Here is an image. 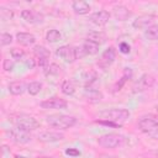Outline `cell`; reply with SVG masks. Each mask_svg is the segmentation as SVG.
Masks as SVG:
<instances>
[{
    "instance_id": "obj_24",
    "label": "cell",
    "mask_w": 158,
    "mask_h": 158,
    "mask_svg": "<svg viewBox=\"0 0 158 158\" xmlns=\"http://www.w3.org/2000/svg\"><path fill=\"white\" fill-rule=\"evenodd\" d=\"M144 36L149 41H156L158 40V23H153L149 26L147 30H144Z\"/></svg>"
},
{
    "instance_id": "obj_26",
    "label": "cell",
    "mask_w": 158,
    "mask_h": 158,
    "mask_svg": "<svg viewBox=\"0 0 158 158\" xmlns=\"http://www.w3.org/2000/svg\"><path fill=\"white\" fill-rule=\"evenodd\" d=\"M60 38H62V35L58 30H49L46 35V40L49 43H56V42L60 41Z\"/></svg>"
},
{
    "instance_id": "obj_20",
    "label": "cell",
    "mask_w": 158,
    "mask_h": 158,
    "mask_svg": "<svg viewBox=\"0 0 158 158\" xmlns=\"http://www.w3.org/2000/svg\"><path fill=\"white\" fill-rule=\"evenodd\" d=\"M83 49H84V52H85V54L86 56H94V54H96L98 52H99V44L98 43H95V42H93V41H89V40H86L84 43H83Z\"/></svg>"
},
{
    "instance_id": "obj_4",
    "label": "cell",
    "mask_w": 158,
    "mask_h": 158,
    "mask_svg": "<svg viewBox=\"0 0 158 158\" xmlns=\"http://www.w3.org/2000/svg\"><path fill=\"white\" fill-rule=\"evenodd\" d=\"M12 122H14L15 127L21 128V130L27 131V132L33 131V130L38 128V126H40L38 121H37L33 116L27 115V114H20V115L14 116Z\"/></svg>"
},
{
    "instance_id": "obj_38",
    "label": "cell",
    "mask_w": 158,
    "mask_h": 158,
    "mask_svg": "<svg viewBox=\"0 0 158 158\" xmlns=\"http://www.w3.org/2000/svg\"><path fill=\"white\" fill-rule=\"evenodd\" d=\"M156 109H157V112H158V106H157V107H156Z\"/></svg>"
},
{
    "instance_id": "obj_9",
    "label": "cell",
    "mask_w": 158,
    "mask_h": 158,
    "mask_svg": "<svg viewBox=\"0 0 158 158\" xmlns=\"http://www.w3.org/2000/svg\"><path fill=\"white\" fill-rule=\"evenodd\" d=\"M115 58H116L115 48L114 47H109L102 52V54H101V57H100V59L98 62V65L100 68H102V69H106L107 67H110L115 62Z\"/></svg>"
},
{
    "instance_id": "obj_3",
    "label": "cell",
    "mask_w": 158,
    "mask_h": 158,
    "mask_svg": "<svg viewBox=\"0 0 158 158\" xmlns=\"http://www.w3.org/2000/svg\"><path fill=\"white\" fill-rule=\"evenodd\" d=\"M98 143L104 148H118L125 146L127 143V139L120 133H106L98 138Z\"/></svg>"
},
{
    "instance_id": "obj_21",
    "label": "cell",
    "mask_w": 158,
    "mask_h": 158,
    "mask_svg": "<svg viewBox=\"0 0 158 158\" xmlns=\"http://www.w3.org/2000/svg\"><path fill=\"white\" fill-rule=\"evenodd\" d=\"M88 40L93 41V42H95L100 46L106 41V35L101 31H91V32L88 33Z\"/></svg>"
},
{
    "instance_id": "obj_5",
    "label": "cell",
    "mask_w": 158,
    "mask_h": 158,
    "mask_svg": "<svg viewBox=\"0 0 158 158\" xmlns=\"http://www.w3.org/2000/svg\"><path fill=\"white\" fill-rule=\"evenodd\" d=\"M105 120H110L115 123L122 125L130 118V111L127 109H110L101 114Z\"/></svg>"
},
{
    "instance_id": "obj_2",
    "label": "cell",
    "mask_w": 158,
    "mask_h": 158,
    "mask_svg": "<svg viewBox=\"0 0 158 158\" xmlns=\"http://www.w3.org/2000/svg\"><path fill=\"white\" fill-rule=\"evenodd\" d=\"M47 123L58 130H68L77 123V117L70 115H62V114H53L47 116Z\"/></svg>"
},
{
    "instance_id": "obj_13",
    "label": "cell",
    "mask_w": 158,
    "mask_h": 158,
    "mask_svg": "<svg viewBox=\"0 0 158 158\" xmlns=\"http://www.w3.org/2000/svg\"><path fill=\"white\" fill-rule=\"evenodd\" d=\"M154 16L153 15H142V16H138L133 22H132V26L133 28L136 30H147L149 26L153 25V21H154Z\"/></svg>"
},
{
    "instance_id": "obj_37",
    "label": "cell",
    "mask_w": 158,
    "mask_h": 158,
    "mask_svg": "<svg viewBox=\"0 0 158 158\" xmlns=\"http://www.w3.org/2000/svg\"><path fill=\"white\" fill-rule=\"evenodd\" d=\"M16 158H25V157H19V156H17V157H16Z\"/></svg>"
},
{
    "instance_id": "obj_7",
    "label": "cell",
    "mask_w": 158,
    "mask_h": 158,
    "mask_svg": "<svg viewBox=\"0 0 158 158\" xmlns=\"http://www.w3.org/2000/svg\"><path fill=\"white\" fill-rule=\"evenodd\" d=\"M56 54L59 58H62L64 62H67V63H73V62H75L78 59L77 58L75 47H72V46H68V44L58 47L57 51H56Z\"/></svg>"
},
{
    "instance_id": "obj_23",
    "label": "cell",
    "mask_w": 158,
    "mask_h": 158,
    "mask_svg": "<svg viewBox=\"0 0 158 158\" xmlns=\"http://www.w3.org/2000/svg\"><path fill=\"white\" fill-rule=\"evenodd\" d=\"M33 54L38 59H49L51 52L44 46H35L33 47Z\"/></svg>"
},
{
    "instance_id": "obj_12",
    "label": "cell",
    "mask_w": 158,
    "mask_h": 158,
    "mask_svg": "<svg viewBox=\"0 0 158 158\" xmlns=\"http://www.w3.org/2000/svg\"><path fill=\"white\" fill-rule=\"evenodd\" d=\"M110 17H111V14L109 11H106V10H99V11L93 12L89 16V20L94 25H96V26H104V25H106L109 22Z\"/></svg>"
},
{
    "instance_id": "obj_1",
    "label": "cell",
    "mask_w": 158,
    "mask_h": 158,
    "mask_svg": "<svg viewBox=\"0 0 158 158\" xmlns=\"http://www.w3.org/2000/svg\"><path fill=\"white\" fill-rule=\"evenodd\" d=\"M138 128L148 137L158 141V120L153 115H144L138 120Z\"/></svg>"
},
{
    "instance_id": "obj_25",
    "label": "cell",
    "mask_w": 158,
    "mask_h": 158,
    "mask_svg": "<svg viewBox=\"0 0 158 158\" xmlns=\"http://www.w3.org/2000/svg\"><path fill=\"white\" fill-rule=\"evenodd\" d=\"M60 89H62V93L64 95H68V96H70V95H73L75 93V85H74V83L72 80H64L62 83Z\"/></svg>"
},
{
    "instance_id": "obj_17",
    "label": "cell",
    "mask_w": 158,
    "mask_h": 158,
    "mask_svg": "<svg viewBox=\"0 0 158 158\" xmlns=\"http://www.w3.org/2000/svg\"><path fill=\"white\" fill-rule=\"evenodd\" d=\"M16 41L22 46H32L36 42V37L28 32H17Z\"/></svg>"
},
{
    "instance_id": "obj_19",
    "label": "cell",
    "mask_w": 158,
    "mask_h": 158,
    "mask_svg": "<svg viewBox=\"0 0 158 158\" xmlns=\"http://www.w3.org/2000/svg\"><path fill=\"white\" fill-rule=\"evenodd\" d=\"M27 90V85L23 81H12L9 84V91L12 95H22Z\"/></svg>"
},
{
    "instance_id": "obj_10",
    "label": "cell",
    "mask_w": 158,
    "mask_h": 158,
    "mask_svg": "<svg viewBox=\"0 0 158 158\" xmlns=\"http://www.w3.org/2000/svg\"><path fill=\"white\" fill-rule=\"evenodd\" d=\"M37 138L44 143H54V142H59L64 139V135L59 131H43L38 133Z\"/></svg>"
},
{
    "instance_id": "obj_27",
    "label": "cell",
    "mask_w": 158,
    "mask_h": 158,
    "mask_svg": "<svg viewBox=\"0 0 158 158\" xmlns=\"http://www.w3.org/2000/svg\"><path fill=\"white\" fill-rule=\"evenodd\" d=\"M96 78H98V75H96V73H95L94 70H89V72H86V73L84 74V77H83L85 88L90 86V85L96 80Z\"/></svg>"
},
{
    "instance_id": "obj_15",
    "label": "cell",
    "mask_w": 158,
    "mask_h": 158,
    "mask_svg": "<svg viewBox=\"0 0 158 158\" xmlns=\"http://www.w3.org/2000/svg\"><path fill=\"white\" fill-rule=\"evenodd\" d=\"M112 15L118 21H126V20H128L131 17L132 12L128 10V7H126L123 5H116L112 9Z\"/></svg>"
},
{
    "instance_id": "obj_29",
    "label": "cell",
    "mask_w": 158,
    "mask_h": 158,
    "mask_svg": "<svg viewBox=\"0 0 158 158\" xmlns=\"http://www.w3.org/2000/svg\"><path fill=\"white\" fill-rule=\"evenodd\" d=\"M41 90H42V83L40 81H31L27 85V91L30 93V95H37Z\"/></svg>"
},
{
    "instance_id": "obj_6",
    "label": "cell",
    "mask_w": 158,
    "mask_h": 158,
    "mask_svg": "<svg viewBox=\"0 0 158 158\" xmlns=\"http://www.w3.org/2000/svg\"><path fill=\"white\" fill-rule=\"evenodd\" d=\"M6 136H7V137H9V138H10L12 142L19 143V144L27 143V142H30V141L32 139V137H31L30 132L23 131V130L17 128V127L7 130V131H6Z\"/></svg>"
},
{
    "instance_id": "obj_16",
    "label": "cell",
    "mask_w": 158,
    "mask_h": 158,
    "mask_svg": "<svg viewBox=\"0 0 158 158\" xmlns=\"http://www.w3.org/2000/svg\"><path fill=\"white\" fill-rule=\"evenodd\" d=\"M83 96H84L85 100L95 102V101H100V100L102 99V93L99 91L98 89H94V88H91V86H88V88L84 89Z\"/></svg>"
},
{
    "instance_id": "obj_30",
    "label": "cell",
    "mask_w": 158,
    "mask_h": 158,
    "mask_svg": "<svg viewBox=\"0 0 158 158\" xmlns=\"http://www.w3.org/2000/svg\"><path fill=\"white\" fill-rule=\"evenodd\" d=\"M10 54H11V57H12L14 59L20 60V59H22V58L25 57V51L21 49V48H12V49L10 51Z\"/></svg>"
},
{
    "instance_id": "obj_11",
    "label": "cell",
    "mask_w": 158,
    "mask_h": 158,
    "mask_svg": "<svg viewBox=\"0 0 158 158\" xmlns=\"http://www.w3.org/2000/svg\"><path fill=\"white\" fill-rule=\"evenodd\" d=\"M40 106L42 109H59V110H63V109L68 107V102L64 99H60V98H51V99L41 101Z\"/></svg>"
},
{
    "instance_id": "obj_28",
    "label": "cell",
    "mask_w": 158,
    "mask_h": 158,
    "mask_svg": "<svg viewBox=\"0 0 158 158\" xmlns=\"http://www.w3.org/2000/svg\"><path fill=\"white\" fill-rule=\"evenodd\" d=\"M44 74L47 77H57V75L60 74V67L57 65L56 63H52L47 67V69L44 70Z\"/></svg>"
},
{
    "instance_id": "obj_14",
    "label": "cell",
    "mask_w": 158,
    "mask_h": 158,
    "mask_svg": "<svg viewBox=\"0 0 158 158\" xmlns=\"http://www.w3.org/2000/svg\"><path fill=\"white\" fill-rule=\"evenodd\" d=\"M21 17L28 23H41L43 21V15L32 10H22L21 11Z\"/></svg>"
},
{
    "instance_id": "obj_33",
    "label": "cell",
    "mask_w": 158,
    "mask_h": 158,
    "mask_svg": "<svg viewBox=\"0 0 158 158\" xmlns=\"http://www.w3.org/2000/svg\"><path fill=\"white\" fill-rule=\"evenodd\" d=\"M95 122L99 123V125H104V126H109V127H114V128L121 127V125L115 123V122H112V121H110V120H96Z\"/></svg>"
},
{
    "instance_id": "obj_22",
    "label": "cell",
    "mask_w": 158,
    "mask_h": 158,
    "mask_svg": "<svg viewBox=\"0 0 158 158\" xmlns=\"http://www.w3.org/2000/svg\"><path fill=\"white\" fill-rule=\"evenodd\" d=\"M132 77V70L130 69V68H125L123 69V75L121 77V79L114 85V91L116 93V91H118V90H121V88L123 86V84L130 79Z\"/></svg>"
},
{
    "instance_id": "obj_18",
    "label": "cell",
    "mask_w": 158,
    "mask_h": 158,
    "mask_svg": "<svg viewBox=\"0 0 158 158\" xmlns=\"http://www.w3.org/2000/svg\"><path fill=\"white\" fill-rule=\"evenodd\" d=\"M72 9H73V11H74L77 15H86V14H89V11H90V5H89L86 1L77 0V1H73Z\"/></svg>"
},
{
    "instance_id": "obj_34",
    "label": "cell",
    "mask_w": 158,
    "mask_h": 158,
    "mask_svg": "<svg viewBox=\"0 0 158 158\" xmlns=\"http://www.w3.org/2000/svg\"><path fill=\"white\" fill-rule=\"evenodd\" d=\"M130 51H131V48H130V44H128V43H126V42H121V43H120V52H121V53L128 54Z\"/></svg>"
},
{
    "instance_id": "obj_8",
    "label": "cell",
    "mask_w": 158,
    "mask_h": 158,
    "mask_svg": "<svg viewBox=\"0 0 158 158\" xmlns=\"http://www.w3.org/2000/svg\"><path fill=\"white\" fill-rule=\"evenodd\" d=\"M154 84V78L151 74H143L141 78L135 83L133 85V93H142L146 91L147 89L152 88Z\"/></svg>"
},
{
    "instance_id": "obj_35",
    "label": "cell",
    "mask_w": 158,
    "mask_h": 158,
    "mask_svg": "<svg viewBox=\"0 0 158 158\" xmlns=\"http://www.w3.org/2000/svg\"><path fill=\"white\" fill-rule=\"evenodd\" d=\"M65 154L70 156V157H78V156H80V151H78L77 148H67Z\"/></svg>"
},
{
    "instance_id": "obj_32",
    "label": "cell",
    "mask_w": 158,
    "mask_h": 158,
    "mask_svg": "<svg viewBox=\"0 0 158 158\" xmlns=\"http://www.w3.org/2000/svg\"><path fill=\"white\" fill-rule=\"evenodd\" d=\"M14 67H15V63H14L11 59H4L2 69H4L5 72H12V70H14Z\"/></svg>"
},
{
    "instance_id": "obj_36",
    "label": "cell",
    "mask_w": 158,
    "mask_h": 158,
    "mask_svg": "<svg viewBox=\"0 0 158 158\" xmlns=\"http://www.w3.org/2000/svg\"><path fill=\"white\" fill-rule=\"evenodd\" d=\"M26 65H27L30 69H32V68L36 65V63H35L33 59H27V60H26Z\"/></svg>"
},
{
    "instance_id": "obj_31",
    "label": "cell",
    "mask_w": 158,
    "mask_h": 158,
    "mask_svg": "<svg viewBox=\"0 0 158 158\" xmlns=\"http://www.w3.org/2000/svg\"><path fill=\"white\" fill-rule=\"evenodd\" d=\"M11 42H12V36L10 33H6V32L1 33V36H0V43H1V46H7Z\"/></svg>"
}]
</instances>
